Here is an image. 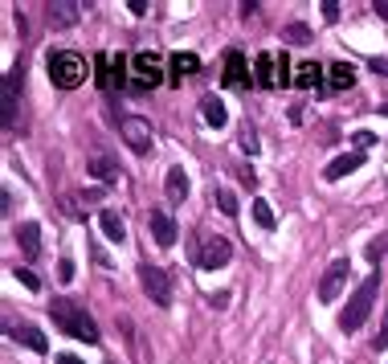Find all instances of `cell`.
Wrapping results in <instances>:
<instances>
[{"mask_svg": "<svg viewBox=\"0 0 388 364\" xmlns=\"http://www.w3.org/2000/svg\"><path fill=\"white\" fill-rule=\"evenodd\" d=\"M237 144H242V151H249V156H254V151H258V132H254V127L245 123L242 135H237Z\"/></svg>", "mask_w": 388, "mask_h": 364, "instance_id": "f546056e", "label": "cell"}, {"mask_svg": "<svg viewBox=\"0 0 388 364\" xmlns=\"http://www.w3.org/2000/svg\"><path fill=\"white\" fill-rule=\"evenodd\" d=\"M16 242H21V254H25V258H37V254H41V225H37V221H25V225H16Z\"/></svg>", "mask_w": 388, "mask_h": 364, "instance_id": "4fadbf2b", "label": "cell"}, {"mask_svg": "<svg viewBox=\"0 0 388 364\" xmlns=\"http://www.w3.org/2000/svg\"><path fill=\"white\" fill-rule=\"evenodd\" d=\"M286 41H294V46H307V41H311V29L294 21V25H286Z\"/></svg>", "mask_w": 388, "mask_h": 364, "instance_id": "f1b7e54d", "label": "cell"}, {"mask_svg": "<svg viewBox=\"0 0 388 364\" xmlns=\"http://www.w3.org/2000/svg\"><path fill=\"white\" fill-rule=\"evenodd\" d=\"M356 168H364V151H347V156H340V160H331V164L323 168V181H343V176L356 172Z\"/></svg>", "mask_w": 388, "mask_h": 364, "instance_id": "5bb4252c", "label": "cell"}, {"mask_svg": "<svg viewBox=\"0 0 388 364\" xmlns=\"http://www.w3.org/2000/svg\"><path fill=\"white\" fill-rule=\"evenodd\" d=\"M376 111H380V115H388V102H380V107H376Z\"/></svg>", "mask_w": 388, "mask_h": 364, "instance_id": "b9f144b4", "label": "cell"}, {"mask_svg": "<svg viewBox=\"0 0 388 364\" xmlns=\"http://www.w3.org/2000/svg\"><path fill=\"white\" fill-rule=\"evenodd\" d=\"M319 9H323V21H331V25L340 21V0H323Z\"/></svg>", "mask_w": 388, "mask_h": 364, "instance_id": "d6a6232c", "label": "cell"}, {"mask_svg": "<svg viewBox=\"0 0 388 364\" xmlns=\"http://www.w3.org/2000/svg\"><path fill=\"white\" fill-rule=\"evenodd\" d=\"M372 9H376V13H380V21H384V25H388V0H372Z\"/></svg>", "mask_w": 388, "mask_h": 364, "instance_id": "74e56055", "label": "cell"}, {"mask_svg": "<svg viewBox=\"0 0 388 364\" xmlns=\"http://www.w3.org/2000/svg\"><path fill=\"white\" fill-rule=\"evenodd\" d=\"M147 230H151V237H156V246H163V250L180 237V233H176V221H172V213H168V209H151V213H147Z\"/></svg>", "mask_w": 388, "mask_h": 364, "instance_id": "9c48e42d", "label": "cell"}, {"mask_svg": "<svg viewBox=\"0 0 388 364\" xmlns=\"http://www.w3.org/2000/svg\"><path fill=\"white\" fill-rule=\"evenodd\" d=\"M163 193H168V200H184L188 197V172L184 168H168V176H163Z\"/></svg>", "mask_w": 388, "mask_h": 364, "instance_id": "d6986e66", "label": "cell"}, {"mask_svg": "<svg viewBox=\"0 0 388 364\" xmlns=\"http://www.w3.org/2000/svg\"><path fill=\"white\" fill-rule=\"evenodd\" d=\"M258 9H262L258 0H245V4H242V17H254V13H258Z\"/></svg>", "mask_w": 388, "mask_h": 364, "instance_id": "ab89813d", "label": "cell"}, {"mask_svg": "<svg viewBox=\"0 0 388 364\" xmlns=\"http://www.w3.org/2000/svg\"><path fill=\"white\" fill-rule=\"evenodd\" d=\"M45 70H49V82L58 90H74V86L86 82V62L74 50H53L45 58Z\"/></svg>", "mask_w": 388, "mask_h": 364, "instance_id": "3957f363", "label": "cell"}, {"mask_svg": "<svg viewBox=\"0 0 388 364\" xmlns=\"http://www.w3.org/2000/svg\"><path fill=\"white\" fill-rule=\"evenodd\" d=\"M127 9H131V13H135V17H144V13H147V0H131Z\"/></svg>", "mask_w": 388, "mask_h": 364, "instance_id": "f35d334b", "label": "cell"}, {"mask_svg": "<svg viewBox=\"0 0 388 364\" xmlns=\"http://www.w3.org/2000/svg\"><path fill=\"white\" fill-rule=\"evenodd\" d=\"M229 258H233V246H229L225 237H200L193 250V262L200 266V270H217V266H225Z\"/></svg>", "mask_w": 388, "mask_h": 364, "instance_id": "5b68a950", "label": "cell"}, {"mask_svg": "<svg viewBox=\"0 0 388 364\" xmlns=\"http://www.w3.org/2000/svg\"><path fill=\"white\" fill-rule=\"evenodd\" d=\"M49 315H53V328L70 336V340H82V344H98L102 336H98V323L90 319V311L74 303V299H53L49 303Z\"/></svg>", "mask_w": 388, "mask_h": 364, "instance_id": "6da1fadb", "label": "cell"}, {"mask_svg": "<svg viewBox=\"0 0 388 364\" xmlns=\"http://www.w3.org/2000/svg\"><path fill=\"white\" fill-rule=\"evenodd\" d=\"M13 340H16V344H25L29 352H49V340L41 336V328H33V323H21V328H13Z\"/></svg>", "mask_w": 388, "mask_h": 364, "instance_id": "ac0fdd59", "label": "cell"}, {"mask_svg": "<svg viewBox=\"0 0 388 364\" xmlns=\"http://www.w3.org/2000/svg\"><path fill=\"white\" fill-rule=\"evenodd\" d=\"M294 78H291V58L286 53H278V86H291Z\"/></svg>", "mask_w": 388, "mask_h": 364, "instance_id": "4dcf8cb0", "label": "cell"}, {"mask_svg": "<svg viewBox=\"0 0 388 364\" xmlns=\"http://www.w3.org/2000/svg\"><path fill=\"white\" fill-rule=\"evenodd\" d=\"M74 274H78V270H74V262H70V258H62V262H58V279H62V282H74Z\"/></svg>", "mask_w": 388, "mask_h": 364, "instance_id": "e575fe53", "label": "cell"}, {"mask_svg": "<svg viewBox=\"0 0 388 364\" xmlns=\"http://www.w3.org/2000/svg\"><path fill=\"white\" fill-rule=\"evenodd\" d=\"M131 66H135V78H127L131 90H151V86L163 82V66L156 53H135L131 58Z\"/></svg>", "mask_w": 388, "mask_h": 364, "instance_id": "8992f818", "label": "cell"}, {"mask_svg": "<svg viewBox=\"0 0 388 364\" xmlns=\"http://www.w3.org/2000/svg\"><path fill=\"white\" fill-rule=\"evenodd\" d=\"M323 82V66L319 62H303V66L294 70V86H303V90H311V86Z\"/></svg>", "mask_w": 388, "mask_h": 364, "instance_id": "603a6c76", "label": "cell"}, {"mask_svg": "<svg viewBox=\"0 0 388 364\" xmlns=\"http://www.w3.org/2000/svg\"><path fill=\"white\" fill-rule=\"evenodd\" d=\"M119 132H123V139H127V148L135 151V156H147L151 151V123L147 119H139V115H127L123 123H119Z\"/></svg>", "mask_w": 388, "mask_h": 364, "instance_id": "52a82bcc", "label": "cell"}, {"mask_svg": "<svg viewBox=\"0 0 388 364\" xmlns=\"http://www.w3.org/2000/svg\"><path fill=\"white\" fill-rule=\"evenodd\" d=\"M21 78H25V66L16 62V66L9 70V78H4V127L16 123V90H21Z\"/></svg>", "mask_w": 388, "mask_h": 364, "instance_id": "8fae6325", "label": "cell"}, {"mask_svg": "<svg viewBox=\"0 0 388 364\" xmlns=\"http://www.w3.org/2000/svg\"><path fill=\"white\" fill-rule=\"evenodd\" d=\"M95 70H98V74H95V82L102 86V90H111V86H114V58L98 53V58H95Z\"/></svg>", "mask_w": 388, "mask_h": 364, "instance_id": "cb8c5ba5", "label": "cell"}, {"mask_svg": "<svg viewBox=\"0 0 388 364\" xmlns=\"http://www.w3.org/2000/svg\"><path fill=\"white\" fill-rule=\"evenodd\" d=\"M368 66H372V74H380V78H388V58H372Z\"/></svg>", "mask_w": 388, "mask_h": 364, "instance_id": "d590c367", "label": "cell"}, {"mask_svg": "<svg viewBox=\"0 0 388 364\" xmlns=\"http://www.w3.org/2000/svg\"><path fill=\"white\" fill-rule=\"evenodd\" d=\"M352 82H356V66H352V62H335V66H327V86H331V90H347Z\"/></svg>", "mask_w": 388, "mask_h": 364, "instance_id": "7402d4cb", "label": "cell"}, {"mask_svg": "<svg viewBox=\"0 0 388 364\" xmlns=\"http://www.w3.org/2000/svg\"><path fill=\"white\" fill-rule=\"evenodd\" d=\"M86 172H90L98 184H114V181H119V164H114L111 156H95V160L86 164Z\"/></svg>", "mask_w": 388, "mask_h": 364, "instance_id": "44dd1931", "label": "cell"}, {"mask_svg": "<svg viewBox=\"0 0 388 364\" xmlns=\"http://www.w3.org/2000/svg\"><path fill=\"white\" fill-rule=\"evenodd\" d=\"M254 221H258L262 230H274V225H278V221H274V209H270V200H266V197L254 200Z\"/></svg>", "mask_w": 388, "mask_h": 364, "instance_id": "d4e9b609", "label": "cell"}, {"mask_svg": "<svg viewBox=\"0 0 388 364\" xmlns=\"http://www.w3.org/2000/svg\"><path fill=\"white\" fill-rule=\"evenodd\" d=\"M237 181H242L245 188H254V184H258V172H254V168H245V172H237Z\"/></svg>", "mask_w": 388, "mask_h": 364, "instance_id": "8d00e7d4", "label": "cell"}, {"mask_svg": "<svg viewBox=\"0 0 388 364\" xmlns=\"http://www.w3.org/2000/svg\"><path fill=\"white\" fill-rule=\"evenodd\" d=\"M254 70H258V74H254L258 86H266V90L278 86V53H258V58H254Z\"/></svg>", "mask_w": 388, "mask_h": 364, "instance_id": "9a60e30c", "label": "cell"}, {"mask_svg": "<svg viewBox=\"0 0 388 364\" xmlns=\"http://www.w3.org/2000/svg\"><path fill=\"white\" fill-rule=\"evenodd\" d=\"M352 144H356V151H364V148H372V144H376V135L372 132H356V135H352Z\"/></svg>", "mask_w": 388, "mask_h": 364, "instance_id": "836d02e7", "label": "cell"}, {"mask_svg": "<svg viewBox=\"0 0 388 364\" xmlns=\"http://www.w3.org/2000/svg\"><path fill=\"white\" fill-rule=\"evenodd\" d=\"M139 287L144 295L156 303V307H172V274L163 266H151V262H139Z\"/></svg>", "mask_w": 388, "mask_h": 364, "instance_id": "277c9868", "label": "cell"}, {"mask_svg": "<svg viewBox=\"0 0 388 364\" xmlns=\"http://www.w3.org/2000/svg\"><path fill=\"white\" fill-rule=\"evenodd\" d=\"M352 274V262L347 258H335V262L323 270V282H319V303H335L343 295V282Z\"/></svg>", "mask_w": 388, "mask_h": 364, "instance_id": "ba28073f", "label": "cell"}, {"mask_svg": "<svg viewBox=\"0 0 388 364\" xmlns=\"http://www.w3.org/2000/svg\"><path fill=\"white\" fill-rule=\"evenodd\" d=\"M45 17L53 29H70V25H78L82 4L78 0H53V4H45Z\"/></svg>", "mask_w": 388, "mask_h": 364, "instance_id": "30bf717a", "label": "cell"}, {"mask_svg": "<svg viewBox=\"0 0 388 364\" xmlns=\"http://www.w3.org/2000/svg\"><path fill=\"white\" fill-rule=\"evenodd\" d=\"M200 115H205V123H209V127H217V132H221V127L229 123L225 102L217 99V95H205V99H200Z\"/></svg>", "mask_w": 388, "mask_h": 364, "instance_id": "2e32d148", "label": "cell"}, {"mask_svg": "<svg viewBox=\"0 0 388 364\" xmlns=\"http://www.w3.org/2000/svg\"><path fill=\"white\" fill-rule=\"evenodd\" d=\"M225 86H249V66H245L242 50H225Z\"/></svg>", "mask_w": 388, "mask_h": 364, "instance_id": "7c38bea8", "label": "cell"}, {"mask_svg": "<svg viewBox=\"0 0 388 364\" xmlns=\"http://www.w3.org/2000/svg\"><path fill=\"white\" fill-rule=\"evenodd\" d=\"M217 209L225 217H237V197H233L229 188H217Z\"/></svg>", "mask_w": 388, "mask_h": 364, "instance_id": "4316f807", "label": "cell"}, {"mask_svg": "<svg viewBox=\"0 0 388 364\" xmlns=\"http://www.w3.org/2000/svg\"><path fill=\"white\" fill-rule=\"evenodd\" d=\"M13 274H16V282H21L25 291H41V282H37V274H33L29 266H16Z\"/></svg>", "mask_w": 388, "mask_h": 364, "instance_id": "83f0119b", "label": "cell"}, {"mask_svg": "<svg viewBox=\"0 0 388 364\" xmlns=\"http://www.w3.org/2000/svg\"><path fill=\"white\" fill-rule=\"evenodd\" d=\"M98 225H102V233H107V242H114V246H123V242H127V225H123V217L114 213V209H102Z\"/></svg>", "mask_w": 388, "mask_h": 364, "instance_id": "e0dca14e", "label": "cell"}, {"mask_svg": "<svg viewBox=\"0 0 388 364\" xmlns=\"http://www.w3.org/2000/svg\"><path fill=\"white\" fill-rule=\"evenodd\" d=\"M58 364H82L78 356H70V352H65V356H58Z\"/></svg>", "mask_w": 388, "mask_h": 364, "instance_id": "60d3db41", "label": "cell"}, {"mask_svg": "<svg viewBox=\"0 0 388 364\" xmlns=\"http://www.w3.org/2000/svg\"><path fill=\"white\" fill-rule=\"evenodd\" d=\"M372 348H376V352H388V311H384V323H380V331L372 336Z\"/></svg>", "mask_w": 388, "mask_h": 364, "instance_id": "1f68e13d", "label": "cell"}, {"mask_svg": "<svg viewBox=\"0 0 388 364\" xmlns=\"http://www.w3.org/2000/svg\"><path fill=\"white\" fill-rule=\"evenodd\" d=\"M376 295H380V270H372V274L356 287V295L347 299V307L340 311V328L343 331H360V328H364V319L372 315Z\"/></svg>", "mask_w": 388, "mask_h": 364, "instance_id": "7a4b0ae2", "label": "cell"}, {"mask_svg": "<svg viewBox=\"0 0 388 364\" xmlns=\"http://www.w3.org/2000/svg\"><path fill=\"white\" fill-rule=\"evenodd\" d=\"M364 254H368V262H372L376 270H380V262H384V254H388V233H380V237H372Z\"/></svg>", "mask_w": 388, "mask_h": 364, "instance_id": "484cf974", "label": "cell"}, {"mask_svg": "<svg viewBox=\"0 0 388 364\" xmlns=\"http://www.w3.org/2000/svg\"><path fill=\"white\" fill-rule=\"evenodd\" d=\"M196 74H200L196 53H172V82H184V78H196Z\"/></svg>", "mask_w": 388, "mask_h": 364, "instance_id": "ffe728a7", "label": "cell"}]
</instances>
